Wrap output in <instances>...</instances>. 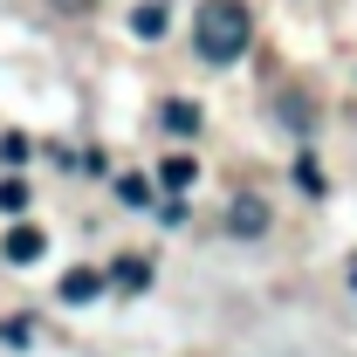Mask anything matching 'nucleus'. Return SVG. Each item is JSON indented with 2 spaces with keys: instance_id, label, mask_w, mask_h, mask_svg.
I'll return each mask as SVG.
<instances>
[{
  "instance_id": "obj_1",
  "label": "nucleus",
  "mask_w": 357,
  "mask_h": 357,
  "mask_svg": "<svg viewBox=\"0 0 357 357\" xmlns=\"http://www.w3.org/2000/svg\"><path fill=\"white\" fill-rule=\"evenodd\" d=\"M248 42H255V14H248L241 0H199V21H192V48H199V62L227 69V62L248 55Z\"/></svg>"
},
{
  "instance_id": "obj_2",
  "label": "nucleus",
  "mask_w": 357,
  "mask_h": 357,
  "mask_svg": "<svg viewBox=\"0 0 357 357\" xmlns=\"http://www.w3.org/2000/svg\"><path fill=\"white\" fill-rule=\"evenodd\" d=\"M227 234H234V241H261V234H268V206L255 199V192H234V206H227Z\"/></svg>"
},
{
  "instance_id": "obj_3",
  "label": "nucleus",
  "mask_w": 357,
  "mask_h": 357,
  "mask_svg": "<svg viewBox=\"0 0 357 357\" xmlns=\"http://www.w3.org/2000/svg\"><path fill=\"white\" fill-rule=\"evenodd\" d=\"M158 117H165V131H172V137H199V131H206V110H199V103H185V96H172Z\"/></svg>"
},
{
  "instance_id": "obj_4",
  "label": "nucleus",
  "mask_w": 357,
  "mask_h": 357,
  "mask_svg": "<svg viewBox=\"0 0 357 357\" xmlns=\"http://www.w3.org/2000/svg\"><path fill=\"white\" fill-rule=\"evenodd\" d=\"M42 248H48V234H42V227H14L0 255H7L14 268H28V261H42Z\"/></svg>"
},
{
  "instance_id": "obj_5",
  "label": "nucleus",
  "mask_w": 357,
  "mask_h": 357,
  "mask_svg": "<svg viewBox=\"0 0 357 357\" xmlns=\"http://www.w3.org/2000/svg\"><path fill=\"white\" fill-rule=\"evenodd\" d=\"M110 282H117L124 296H137V289H151V261H144V255H117V261H110Z\"/></svg>"
},
{
  "instance_id": "obj_6",
  "label": "nucleus",
  "mask_w": 357,
  "mask_h": 357,
  "mask_svg": "<svg viewBox=\"0 0 357 357\" xmlns=\"http://www.w3.org/2000/svg\"><path fill=\"white\" fill-rule=\"evenodd\" d=\"M103 282H110V275H96V268H69V275H62V303H96Z\"/></svg>"
},
{
  "instance_id": "obj_7",
  "label": "nucleus",
  "mask_w": 357,
  "mask_h": 357,
  "mask_svg": "<svg viewBox=\"0 0 357 357\" xmlns=\"http://www.w3.org/2000/svg\"><path fill=\"white\" fill-rule=\"evenodd\" d=\"M131 35L137 42H158V35H165V7H158V0H144V7L131 14Z\"/></svg>"
},
{
  "instance_id": "obj_8",
  "label": "nucleus",
  "mask_w": 357,
  "mask_h": 357,
  "mask_svg": "<svg viewBox=\"0 0 357 357\" xmlns=\"http://www.w3.org/2000/svg\"><path fill=\"white\" fill-rule=\"evenodd\" d=\"M192 178H199V165H192V158H165V165H158V185H165V192H185Z\"/></svg>"
},
{
  "instance_id": "obj_9",
  "label": "nucleus",
  "mask_w": 357,
  "mask_h": 357,
  "mask_svg": "<svg viewBox=\"0 0 357 357\" xmlns=\"http://www.w3.org/2000/svg\"><path fill=\"white\" fill-rule=\"evenodd\" d=\"M28 178H0V213H28Z\"/></svg>"
},
{
  "instance_id": "obj_10",
  "label": "nucleus",
  "mask_w": 357,
  "mask_h": 357,
  "mask_svg": "<svg viewBox=\"0 0 357 357\" xmlns=\"http://www.w3.org/2000/svg\"><path fill=\"white\" fill-rule=\"evenodd\" d=\"M117 199H124V206H151V178L124 172V178H117Z\"/></svg>"
},
{
  "instance_id": "obj_11",
  "label": "nucleus",
  "mask_w": 357,
  "mask_h": 357,
  "mask_svg": "<svg viewBox=\"0 0 357 357\" xmlns=\"http://www.w3.org/2000/svg\"><path fill=\"white\" fill-rule=\"evenodd\" d=\"M296 185H303L310 199H316V192H323V172H316V158H296Z\"/></svg>"
},
{
  "instance_id": "obj_12",
  "label": "nucleus",
  "mask_w": 357,
  "mask_h": 357,
  "mask_svg": "<svg viewBox=\"0 0 357 357\" xmlns=\"http://www.w3.org/2000/svg\"><path fill=\"white\" fill-rule=\"evenodd\" d=\"M28 337H35V330H28V316H7V323H0V344H14V351H21Z\"/></svg>"
},
{
  "instance_id": "obj_13",
  "label": "nucleus",
  "mask_w": 357,
  "mask_h": 357,
  "mask_svg": "<svg viewBox=\"0 0 357 357\" xmlns=\"http://www.w3.org/2000/svg\"><path fill=\"white\" fill-rule=\"evenodd\" d=\"M55 14H96V0H48Z\"/></svg>"
},
{
  "instance_id": "obj_14",
  "label": "nucleus",
  "mask_w": 357,
  "mask_h": 357,
  "mask_svg": "<svg viewBox=\"0 0 357 357\" xmlns=\"http://www.w3.org/2000/svg\"><path fill=\"white\" fill-rule=\"evenodd\" d=\"M351 289H357V261H351Z\"/></svg>"
}]
</instances>
